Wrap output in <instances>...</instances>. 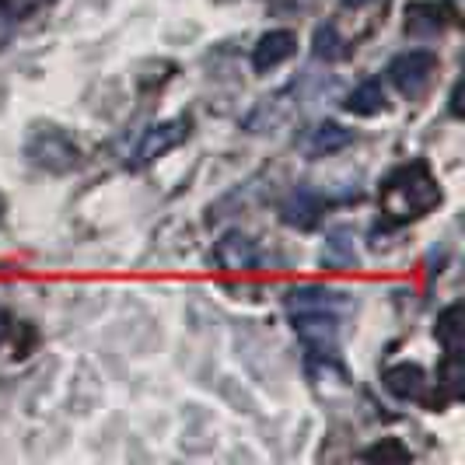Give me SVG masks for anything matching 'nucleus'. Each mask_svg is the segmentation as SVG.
<instances>
[{"instance_id": "nucleus-1", "label": "nucleus", "mask_w": 465, "mask_h": 465, "mask_svg": "<svg viewBox=\"0 0 465 465\" xmlns=\"http://www.w3.org/2000/svg\"><path fill=\"white\" fill-rule=\"evenodd\" d=\"M378 203L392 224H410V221L427 217L441 203V189L427 164L406 162L385 175V183L378 189Z\"/></svg>"}, {"instance_id": "nucleus-2", "label": "nucleus", "mask_w": 465, "mask_h": 465, "mask_svg": "<svg viewBox=\"0 0 465 465\" xmlns=\"http://www.w3.org/2000/svg\"><path fill=\"white\" fill-rule=\"evenodd\" d=\"M25 154L32 158V164L46 168V172H70L77 164V143L60 130V126H43L28 137V147Z\"/></svg>"}, {"instance_id": "nucleus-3", "label": "nucleus", "mask_w": 465, "mask_h": 465, "mask_svg": "<svg viewBox=\"0 0 465 465\" xmlns=\"http://www.w3.org/2000/svg\"><path fill=\"white\" fill-rule=\"evenodd\" d=\"M434 70H438V56L430 49H410V53H399L396 60L389 64V81L402 94L413 98V94H420L430 84Z\"/></svg>"}, {"instance_id": "nucleus-4", "label": "nucleus", "mask_w": 465, "mask_h": 465, "mask_svg": "<svg viewBox=\"0 0 465 465\" xmlns=\"http://www.w3.org/2000/svg\"><path fill=\"white\" fill-rule=\"evenodd\" d=\"M186 137H189V119L186 116L168 119V123H158V126L143 130V137H140L137 151H134V162H130V168H143V164H151L154 158L168 154L172 147H179Z\"/></svg>"}, {"instance_id": "nucleus-5", "label": "nucleus", "mask_w": 465, "mask_h": 465, "mask_svg": "<svg viewBox=\"0 0 465 465\" xmlns=\"http://www.w3.org/2000/svg\"><path fill=\"white\" fill-rule=\"evenodd\" d=\"M294 329L302 336L308 353H336V336H340V322L336 312H308V315H294Z\"/></svg>"}, {"instance_id": "nucleus-6", "label": "nucleus", "mask_w": 465, "mask_h": 465, "mask_svg": "<svg viewBox=\"0 0 465 465\" xmlns=\"http://www.w3.org/2000/svg\"><path fill=\"white\" fill-rule=\"evenodd\" d=\"M294 53H298V35H294L291 28H273V32H266L256 43V49H252V67H256L259 74H266V70L287 64Z\"/></svg>"}, {"instance_id": "nucleus-7", "label": "nucleus", "mask_w": 465, "mask_h": 465, "mask_svg": "<svg viewBox=\"0 0 465 465\" xmlns=\"http://www.w3.org/2000/svg\"><path fill=\"white\" fill-rule=\"evenodd\" d=\"M322 196L312 193V189H294L283 203H280V221L287 228H298V232H308L322 221Z\"/></svg>"}, {"instance_id": "nucleus-8", "label": "nucleus", "mask_w": 465, "mask_h": 465, "mask_svg": "<svg viewBox=\"0 0 465 465\" xmlns=\"http://www.w3.org/2000/svg\"><path fill=\"white\" fill-rule=\"evenodd\" d=\"M381 385L402 402H413V399H423V392H427V371L420 364L402 361V364H392V368L381 371Z\"/></svg>"}, {"instance_id": "nucleus-9", "label": "nucleus", "mask_w": 465, "mask_h": 465, "mask_svg": "<svg viewBox=\"0 0 465 465\" xmlns=\"http://www.w3.org/2000/svg\"><path fill=\"white\" fill-rule=\"evenodd\" d=\"M287 312L291 315H308V312H336L343 304V294L329 291V287H319V283H302V287H291L287 291Z\"/></svg>"}, {"instance_id": "nucleus-10", "label": "nucleus", "mask_w": 465, "mask_h": 465, "mask_svg": "<svg viewBox=\"0 0 465 465\" xmlns=\"http://www.w3.org/2000/svg\"><path fill=\"white\" fill-rule=\"evenodd\" d=\"M213 262L224 266V270H252L259 262L256 242L242 232H228L213 249Z\"/></svg>"}, {"instance_id": "nucleus-11", "label": "nucleus", "mask_w": 465, "mask_h": 465, "mask_svg": "<svg viewBox=\"0 0 465 465\" xmlns=\"http://www.w3.org/2000/svg\"><path fill=\"white\" fill-rule=\"evenodd\" d=\"M448 22H455V11L448 4H438V0H413V4H406V28L417 32V35H434Z\"/></svg>"}, {"instance_id": "nucleus-12", "label": "nucleus", "mask_w": 465, "mask_h": 465, "mask_svg": "<svg viewBox=\"0 0 465 465\" xmlns=\"http://www.w3.org/2000/svg\"><path fill=\"white\" fill-rule=\"evenodd\" d=\"M350 143H353V130L340 126V123H319V126L312 130V140H308V154L329 158V154L343 151Z\"/></svg>"}, {"instance_id": "nucleus-13", "label": "nucleus", "mask_w": 465, "mask_h": 465, "mask_svg": "<svg viewBox=\"0 0 465 465\" xmlns=\"http://www.w3.org/2000/svg\"><path fill=\"white\" fill-rule=\"evenodd\" d=\"M322 266L329 270H347L357 262V249H353V232L350 228H336V232H329L326 245H322Z\"/></svg>"}, {"instance_id": "nucleus-14", "label": "nucleus", "mask_w": 465, "mask_h": 465, "mask_svg": "<svg viewBox=\"0 0 465 465\" xmlns=\"http://www.w3.org/2000/svg\"><path fill=\"white\" fill-rule=\"evenodd\" d=\"M343 109L353 113V116H374V113H381V109H385V88H381V81L371 77V81L357 84V88L347 94Z\"/></svg>"}, {"instance_id": "nucleus-15", "label": "nucleus", "mask_w": 465, "mask_h": 465, "mask_svg": "<svg viewBox=\"0 0 465 465\" xmlns=\"http://www.w3.org/2000/svg\"><path fill=\"white\" fill-rule=\"evenodd\" d=\"M438 343L444 353H462V304H448L438 315Z\"/></svg>"}, {"instance_id": "nucleus-16", "label": "nucleus", "mask_w": 465, "mask_h": 465, "mask_svg": "<svg viewBox=\"0 0 465 465\" xmlns=\"http://www.w3.org/2000/svg\"><path fill=\"white\" fill-rule=\"evenodd\" d=\"M312 53L319 56V60H326V64H336V60H343L350 49L343 43V35L336 32V25H322L319 32H315V43H312Z\"/></svg>"}, {"instance_id": "nucleus-17", "label": "nucleus", "mask_w": 465, "mask_h": 465, "mask_svg": "<svg viewBox=\"0 0 465 465\" xmlns=\"http://www.w3.org/2000/svg\"><path fill=\"white\" fill-rule=\"evenodd\" d=\"M364 459H368V462H381V465H389V462L402 465V462H410L413 455H410V448H402L396 438H385L381 444L368 448V451H364Z\"/></svg>"}, {"instance_id": "nucleus-18", "label": "nucleus", "mask_w": 465, "mask_h": 465, "mask_svg": "<svg viewBox=\"0 0 465 465\" xmlns=\"http://www.w3.org/2000/svg\"><path fill=\"white\" fill-rule=\"evenodd\" d=\"M39 4H46V0H0V7H4L7 15H25V11L39 7Z\"/></svg>"}, {"instance_id": "nucleus-19", "label": "nucleus", "mask_w": 465, "mask_h": 465, "mask_svg": "<svg viewBox=\"0 0 465 465\" xmlns=\"http://www.w3.org/2000/svg\"><path fill=\"white\" fill-rule=\"evenodd\" d=\"M7 336H11V315H7V308L0 304V347L7 343Z\"/></svg>"}, {"instance_id": "nucleus-20", "label": "nucleus", "mask_w": 465, "mask_h": 465, "mask_svg": "<svg viewBox=\"0 0 465 465\" xmlns=\"http://www.w3.org/2000/svg\"><path fill=\"white\" fill-rule=\"evenodd\" d=\"M11 22H15V15H7V11L0 7V43L11 35Z\"/></svg>"}, {"instance_id": "nucleus-21", "label": "nucleus", "mask_w": 465, "mask_h": 465, "mask_svg": "<svg viewBox=\"0 0 465 465\" xmlns=\"http://www.w3.org/2000/svg\"><path fill=\"white\" fill-rule=\"evenodd\" d=\"M459 94H462V84H455V92H451V116H462V105H459Z\"/></svg>"}, {"instance_id": "nucleus-22", "label": "nucleus", "mask_w": 465, "mask_h": 465, "mask_svg": "<svg viewBox=\"0 0 465 465\" xmlns=\"http://www.w3.org/2000/svg\"><path fill=\"white\" fill-rule=\"evenodd\" d=\"M368 0H343V7H364Z\"/></svg>"}]
</instances>
